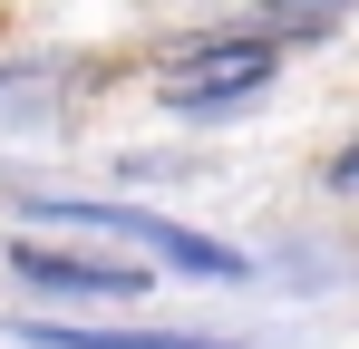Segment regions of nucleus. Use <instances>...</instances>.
I'll return each instance as SVG.
<instances>
[{
	"label": "nucleus",
	"instance_id": "423d86ee",
	"mask_svg": "<svg viewBox=\"0 0 359 349\" xmlns=\"http://www.w3.org/2000/svg\"><path fill=\"white\" fill-rule=\"evenodd\" d=\"M272 10H301V0H272Z\"/></svg>",
	"mask_w": 359,
	"mask_h": 349
},
{
	"label": "nucleus",
	"instance_id": "f257e3e1",
	"mask_svg": "<svg viewBox=\"0 0 359 349\" xmlns=\"http://www.w3.org/2000/svg\"><path fill=\"white\" fill-rule=\"evenodd\" d=\"M39 224H78V233H126L136 252H156L165 272H184V282H233L243 262L224 252V242H204V233L165 224V214H136V204H39Z\"/></svg>",
	"mask_w": 359,
	"mask_h": 349
},
{
	"label": "nucleus",
	"instance_id": "7ed1b4c3",
	"mask_svg": "<svg viewBox=\"0 0 359 349\" xmlns=\"http://www.w3.org/2000/svg\"><path fill=\"white\" fill-rule=\"evenodd\" d=\"M20 282H49V291H97V301H126L146 272H117V262H59V252H20L10 262Z\"/></svg>",
	"mask_w": 359,
	"mask_h": 349
},
{
	"label": "nucleus",
	"instance_id": "39448f33",
	"mask_svg": "<svg viewBox=\"0 0 359 349\" xmlns=\"http://www.w3.org/2000/svg\"><path fill=\"white\" fill-rule=\"evenodd\" d=\"M340 184H359V146H350V156H340Z\"/></svg>",
	"mask_w": 359,
	"mask_h": 349
},
{
	"label": "nucleus",
	"instance_id": "f03ea898",
	"mask_svg": "<svg viewBox=\"0 0 359 349\" xmlns=\"http://www.w3.org/2000/svg\"><path fill=\"white\" fill-rule=\"evenodd\" d=\"M272 78V39H214V49H194L165 68V97H175L184 116L224 107V97H243V88H262Z\"/></svg>",
	"mask_w": 359,
	"mask_h": 349
},
{
	"label": "nucleus",
	"instance_id": "20e7f679",
	"mask_svg": "<svg viewBox=\"0 0 359 349\" xmlns=\"http://www.w3.org/2000/svg\"><path fill=\"white\" fill-rule=\"evenodd\" d=\"M29 349H214V340H107V330H29Z\"/></svg>",
	"mask_w": 359,
	"mask_h": 349
}]
</instances>
